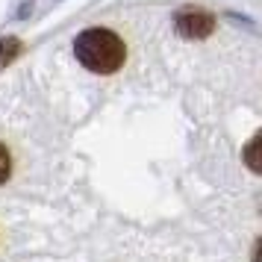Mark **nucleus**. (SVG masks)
Returning <instances> with one entry per match:
<instances>
[{"label": "nucleus", "mask_w": 262, "mask_h": 262, "mask_svg": "<svg viewBox=\"0 0 262 262\" xmlns=\"http://www.w3.org/2000/svg\"><path fill=\"white\" fill-rule=\"evenodd\" d=\"M74 53H77V59L83 62L89 71L112 74V71H118L121 65H124L127 48H124V41H121L112 30L95 27V30H85V33L77 36Z\"/></svg>", "instance_id": "nucleus-1"}, {"label": "nucleus", "mask_w": 262, "mask_h": 262, "mask_svg": "<svg viewBox=\"0 0 262 262\" xmlns=\"http://www.w3.org/2000/svg\"><path fill=\"white\" fill-rule=\"evenodd\" d=\"M174 24H177V30L186 38H203L212 33L215 21H212V15L203 12V9H180Z\"/></svg>", "instance_id": "nucleus-2"}, {"label": "nucleus", "mask_w": 262, "mask_h": 262, "mask_svg": "<svg viewBox=\"0 0 262 262\" xmlns=\"http://www.w3.org/2000/svg\"><path fill=\"white\" fill-rule=\"evenodd\" d=\"M245 165L250 168V171H256V174H262V130L250 139L248 144H245Z\"/></svg>", "instance_id": "nucleus-3"}, {"label": "nucleus", "mask_w": 262, "mask_h": 262, "mask_svg": "<svg viewBox=\"0 0 262 262\" xmlns=\"http://www.w3.org/2000/svg\"><path fill=\"white\" fill-rule=\"evenodd\" d=\"M18 53H21V41H18V38H0V71H3L9 62L18 59Z\"/></svg>", "instance_id": "nucleus-4"}, {"label": "nucleus", "mask_w": 262, "mask_h": 262, "mask_svg": "<svg viewBox=\"0 0 262 262\" xmlns=\"http://www.w3.org/2000/svg\"><path fill=\"white\" fill-rule=\"evenodd\" d=\"M9 171H12V159H9V150L0 144V183L9 180Z\"/></svg>", "instance_id": "nucleus-5"}, {"label": "nucleus", "mask_w": 262, "mask_h": 262, "mask_svg": "<svg viewBox=\"0 0 262 262\" xmlns=\"http://www.w3.org/2000/svg\"><path fill=\"white\" fill-rule=\"evenodd\" d=\"M253 262H262V242L253 248Z\"/></svg>", "instance_id": "nucleus-6"}]
</instances>
